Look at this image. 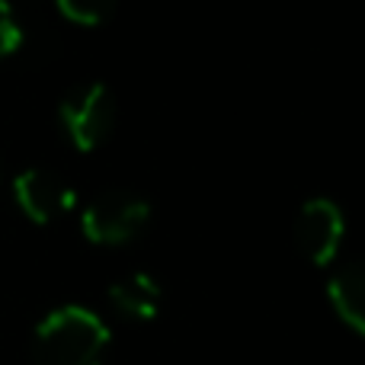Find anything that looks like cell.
Here are the masks:
<instances>
[{
	"mask_svg": "<svg viewBox=\"0 0 365 365\" xmlns=\"http://www.w3.org/2000/svg\"><path fill=\"white\" fill-rule=\"evenodd\" d=\"M109 327L83 304H61L36 324L32 362L36 365H103L109 349Z\"/></svg>",
	"mask_w": 365,
	"mask_h": 365,
	"instance_id": "obj_1",
	"label": "cell"
},
{
	"mask_svg": "<svg viewBox=\"0 0 365 365\" xmlns=\"http://www.w3.org/2000/svg\"><path fill=\"white\" fill-rule=\"evenodd\" d=\"M58 119L77 151H93L109 138L115 125V100L100 81L77 83L58 103Z\"/></svg>",
	"mask_w": 365,
	"mask_h": 365,
	"instance_id": "obj_2",
	"label": "cell"
},
{
	"mask_svg": "<svg viewBox=\"0 0 365 365\" xmlns=\"http://www.w3.org/2000/svg\"><path fill=\"white\" fill-rule=\"evenodd\" d=\"M151 221V202L128 189H103L83 205L81 227L93 244H125Z\"/></svg>",
	"mask_w": 365,
	"mask_h": 365,
	"instance_id": "obj_3",
	"label": "cell"
},
{
	"mask_svg": "<svg viewBox=\"0 0 365 365\" xmlns=\"http://www.w3.org/2000/svg\"><path fill=\"white\" fill-rule=\"evenodd\" d=\"M346 237V215L327 195L308 199L295 215V244L308 257V263L327 266L340 253Z\"/></svg>",
	"mask_w": 365,
	"mask_h": 365,
	"instance_id": "obj_4",
	"label": "cell"
},
{
	"mask_svg": "<svg viewBox=\"0 0 365 365\" xmlns=\"http://www.w3.org/2000/svg\"><path fill=\"white\" fill-rule=\"evenodd\" d=\"M13 199H16L19 212L36 225H51L55 218H61L64 212H71L77 202L74 189L68 186V180L58 177L48 167H29V170L16 173L13 180Z\"/></svg>",
	"mask_w": 365,
	"mask_h": 365,
	"instance_id": "obj_5",
	"label": "cell"
},
{
	"mask_svg": "<svg viewBox=\"0 0 365 365\" xmlns=\"http://www.w3.org/2000/svg\"><path fill=\"white\" fill-rule=\"evenodd\" d=\"M327 298L340 321L365 336V257H353L336 266L327 282Z\"/></svg>",
	"mask_w": 365,
	"mask_h": 365,
	"instance_id": "obj_6",
	"label": "cell"
},
{
	"mask_svg": "<svg viewBox=\"0 0 365 365\" xmlns=\"http://www.w3.org/2000/svg\"><path fill=\"white\" fill-rule=\"evenodd\" d=\"M109 304L119 311L122 317L132 321H154L164 304V289L151 272H128V276L115 279L106 292Z\"/></svg>",
	"mask_w": 365,
	"mask_h": 365,
	"instance_id": "obj_7",
	"label": "cell"
},
{
	"mask_svg": "<svg viewBox=\"0 0 365 365\" xmlns=\"http://www.w3.org/2000/svg\"><path fill=\"white\" fill-rule=\"evenodd\" d=\"M58 13L74 26H103L115 13L113 0H58Z\"/></svg>",
	"mask_w": 365,
	"mask_h": 365,
	"instance_id": "obj_8",
	"label": "cell"
},
{
	"mask_svg": "<svg viewBox=\"0 0 365 365\" xmlns=\"http://www.w3.org/2000/svg\"><path fill=\"white\" fill-rule=\"evenodd\" d=\"M23 38H26V32H23V26H19L16 13H13V6L0 0V61L16 55Z\"/></svg>",
	"mask_w": 365,
	"mask_h": 365,
	"instance_id": "obj_9",
	"label": "cell"
}]
</instances>
